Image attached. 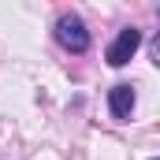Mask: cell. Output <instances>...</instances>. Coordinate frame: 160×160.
I'll return each mask as SVG.
<instances>
[{
    "label": "cell",
    "mask_w": 160,
    "mask_h": 160,
    "mask_svg": "<svg viewBox=\"0 0 160 160\" xmlns=\"http://www.w3.org/2000/svg\"><path fill=\"white\" fill-rule=\"evenodd\" d=\"M56 41L67 48V52H86L89 48V30L78 15H60L56 19Z\"/></svg>",
    "instance_id": "1"
},
{
    "label": "cell",
    "mask_w": 160,
    "mask_h": 160,
    "mask_svg": "<svg viewBox=\"0 0 160 160\" xmlns=\"http://www.w3.org/2000/svg\"><path fill=\"white\" fill-rule=\"evenodd\" d=\"M138 45H142V30H134V26L119 30V38L112 41V48H108V63H112V67H123V63L138 52Z\"/></svg>",
    "instance_id": "2"
},
{
    "label": "cell",
    "mask_w": 160,
    "mask_h": 160,
    "mask_svg": "<svg viewBox=\"0 0 160 160\" xmlns=\"http://www.w3.org/2000/svg\"><path fill=\"white\" fill-rule=\"evenodd\" d=\"M108 108H112L116 119H127V116H130V108H134V89H130L127 82H119V86L108 89Z\"/></svg>",
    "instance_id": "3"
}]
</instances>
